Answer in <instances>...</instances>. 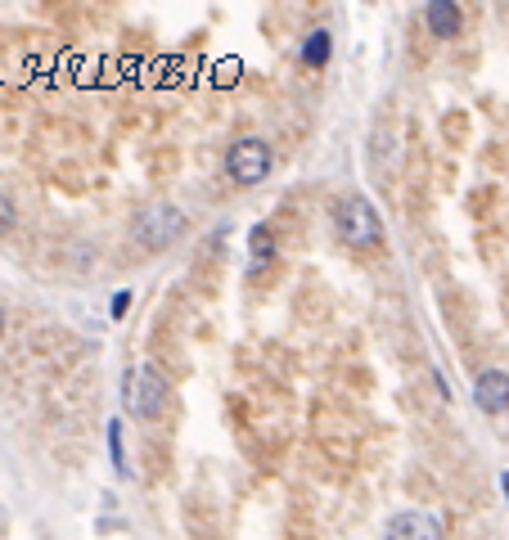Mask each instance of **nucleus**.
I'll list each match as a JSON object with an SVG mask.
<instances>
[{"label":"nucleus","mask_w":509,"mask_h":540,"mask_svg":"<svg viewBox=\"0 0 509 540\" xmlns=\"http://www.w3.org/2000/svg\"><path fill=\"white\" fill-rule=\"evenodd\" d=\"M185 225H190V221H185V212L176 203H149L145 212L136 216V230H131V234H136L140 248L163 252V248H172V243L181 239Z\"/></svg>","instance_id":"f257e3e1"},{"label":"nucleus","mask_w":509,"mask_h":540,"mask_svg":"<svg viewBox=\"0 0 509 540\" xmlns=\"http://www.w3.org/2000/svg\"><path fill=\"white\" fill-rule=\"evenodd\" d=\"M334 221H338V234H343L352 248H379L383 243V221H379V212H374L370 198L347 194L343 203H338Z\"/></svg>","instance_id":"f03ea898"},{"label":"nucleus","mask_w":509,"mask_h":540,"mask_svg":"<svg viewBox=\"0 0 509 540\" xmlns=\"http://www.w3.org/2000/svg\"><path fill=\"white\" fill-rule=\"evenodd\" d=\"M271 167H275V153L262 135H244V140H235L226 153V176L235 180V185H262V180L271 176Z\"/></svg>","instance_id":"7ed1b4c3"},{"label":"nucleus","mask_w":509,"mask_h":540,"mask_svg":"<svg viewBox=\"0 0 509 540\" xmlns=\"http://www.w3.org/2000/svg\"><path fill=\"white\" fill-rule=\"evenodd\" d=\"M127 401H131V414L158 419L167 410V378L154 365H136L131 369V383H127Z\"/></svg>","instance_id":"20e7f679"},{"label":"nucleus","mask_w":509,"mask_h":540,"mask_svg":"<svg viewBox=\"0 0 509 540\" xmlns=\"http://www.w3.org/2000/svg\"><path fill=\"white\" fill-rule=\"evenodd\" d=\"M383 540H442V518L424 509H406L388 522Z\"/></svg>","instance_id":"39448f33"},{"label":"nucleus","mask_w":509,"mask_h":540,"mask_svg":"<svg viewBox=\"0 0 509 540\" xmlns=\"http://www.w3.org/2000/svg\"><path fill=\"white\" fill-rule=\"evenodd\" d=\"M473 401H478L487 414L509 410V374L505 369H482L478 383H473Z\"/></svg>","instance_id":"423d86ee"},{"label":"nucleus","mask_w":509,"mask_h":540,"mask_svg":"<svg viewBox=\"0 0 509 540\" xmlns=\"http://www.w3.org/2000/svg\"><path fill=\"white\" fill-rule=\"evenodd\" d=\"M424 18H428V32L433 36H455L464 27V9L455 0H428Z\"/></svg>","instance_id":"0eeeda50"},{"label":"nucleus","mask_w":509,"mask_h":540,"mask_svg":"<svg viewBox=\"0 0 509 540\" xmlns=\"http://www.w3.org/2000/svg\"><path fill=\"white\" fill-rule=\"evenodd\" d=\"M329 54H334V36H329L325 27H316V32L302 41V63H307V68H325Z\"/></svg>","instance_id":"6e6552de"},{"label":"nucleus","mask_w":509,"mask_h":540,"mask_svg":"<svg viewBox=\"0 0 509 540\" xmlns=\"http://www.w3.org/2000/svg\"><path fill=\"white\" fill-rule=\"evenodd\" d=\"M248 252H253V266L266 270L275 261V239H271V225H257L253 234H248Z\"/></svg>","instance_id":"1a4fd4ad"},{"label":"nucleus","mask_w":509,"mask_h":540,"mask_svg":"<svg viewBox=\"0 0 509 540\" xmlns=\"http://www.w3.org/2000/svg\"><path fill=\"white\" fill-rule=\"evenodd\" d=\"M109 459H113L118 473H127V455H122V419L109 423Z\"/></svg>","instance_id":"9d476101"},{"label":"nucleus","mask_w":509,"mask_h":540,"mask_svg":"<svg viewBox=\"0 0 509 540\" xmlns=\"http://www.w3.org/2000/svg\"><path fill=\"white\" fill-rule=\"evenodd\" d=\"M14 230V198L10 194H0V234Z\"/></svg>","instance_id":"9b49d317"},{"label":"nucleus","mask_w":509,"mask_h":540,"mask_svg":"<svg viewBox=\"0 0 509 540\" xmlns=\"http://www.w3.org/2000/svg\"><path fill=\"white\" fill-rule=\"evenodd\" d=\"M127 302H131V293H118V297H113V315L127 311Z\"/></svg>","instance_id":"f8f14e48"},{"label":"nucleus","mask_w":509,"mask_h":540,"mask_svg":"<svg viewBox=\"0 0 509 540\" xmlns=\"http://www.w3.org/2000/svg\"><path fill=\"white\" fill-rule=\"evenodd\" d=\"M500 491H505V504H509V468L500 473Z\"/></svg>","instance_id":"ddd939ff"},{"label":"nucleus","mask_w":509,"mask_h":540,"mask_svg":"<svg viewBox=\"0 0 509 540\" xmlns=\"http://www.w3.org/2000/svg\"><path fill=\"white\" fill-rule=\"evenodd\" d=\"M0 329H5V306H0Z\"/></svg>","instance_id":"4468645a"}]
</instances>
